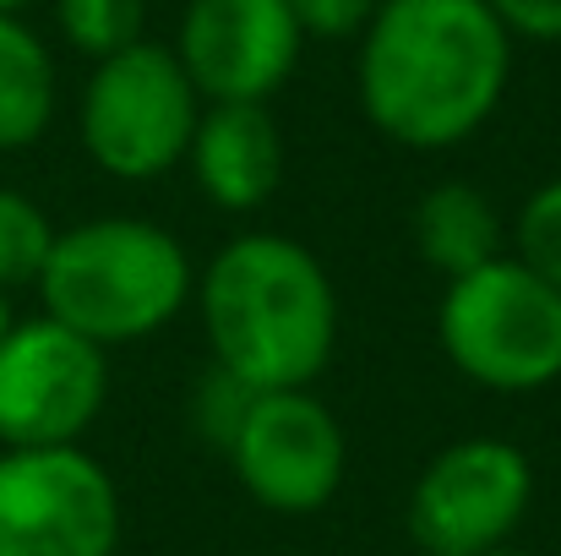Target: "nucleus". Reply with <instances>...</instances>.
<instances>
[{"mask_svg": "<svg viewBox=\"0 0 561 556\" xmlns=\"http://www.w3.org/2000/svg\"><path fill=\"white\" fill-rule=\"evenodd\" d=\"M513 257L561 290V181L535 185L513 218Z\"/></svg>", "mask_w": 561, "mask_h": 556, "instance_id": "16", "label": "nucleus"}, {"mask_svg": "<svg viewBox=\"0 0 561 556\" xmlns=\"http://www.w3.org/2000/svg\"><path fill=\"white\" fill-rule=\"evenodd\" d=\"M202 121V93L170 44H131L110 60H93L77 104V137L88 159L126 185L164 181L186 164L191 132Z\"/></svg>", "mask_w": 561, "mask_h": 556, "instance_id": "5", "label": "nucleus"}, {"mask_svg": "<svg viewBox=\"0 0 561 556\" xmlns=\"http://www.w3.org/2000/svg\"><path fill=\"white\" fill-rule=\"evenodd\" d=\"M295 27L306 38L339 44V38H360L371 27V16L381 11V0H284Z\"/></svg>", "mask_w": 561, "mask_h": 556, "instance_id": "18", "label": "nucleus"}, {"mask_svg": "<svg viewBox=\"0 0 561 556\" xmlns=\"http://www.w3.org/2000/svg\"><path fill=\"white\" fill-rule=\"evenodd\" d=\"M535 502V464L507 436L447 442L409 491V541L425 556H480L513 546Z\"/></svg>", "mask_w": 561, "mask_h": 556, "instance_id": "7", "label": "nucleus"}, {"mask_svg": "<svg viewBox=\"0 0 561 556\" xmlns=\"http://www.w3.org/2000/svg\"><path fill=\"white\" fill-rule=\"evenodd\" d=\"M491 16L507 27V38L529 44H561V0H485Z\"/></svg>", "mask_w": 561, "mask_h": 556, "instance_id": "19", "label": "nucleus"}, {"mask_svg": "<svg viewBox=\"0 0 561 556\" xmlns=\"http://www.w3.org/2000/svg\"><path fill=\"white\" fill-rule=\"evenodd\" d=\"M436 339L453 371L485 393H546L561 382V290L507 251L463 279H447Z\"/></svg>", "mask_w": 561, "mask_h": 556, "instance_id": "4", "label": "nucleus"}, {"mask_svg": "<svg viewBox=\"0 0 561 556\" xmlns=\"http://www.w3.org/2000/svg\"><path fill=\"white\" fill-rule=\"evenodd\" d=\"M513 38L485 0H381L355 55L376 132L414 154L469 143L507 99Z\"/></svg>", "mask_w": 561, "mask_h": 556, "instance_id": "1", "label": "nucleus"}, {"mask_svg": "<svg viewBox=\"0 0 561 556\" xmlns=\"http://www.w3.org/2000/svg\"><path fill=\"white\" fill-rule=\"evenodd\" d=\"M170 49L202 104H267L295 77L306 33L284 0H191Z\"/></svg>", "mask_w": 561, "mask_h": 556, "instance_id": "10", "label": "nucleus"}, {"mask_svg": "<svg viewBox=\"0 0 561 556\" xmlns=\"http://www.w3.org/2000/svg\"><path fill=\"white\" fill-rule=\"evenodd\" d=\"M16 328V311H11V295L0 290V344H5V333Z\"/></svg>", "mask_w": 561, "mask_h": 556, "instance_id": "20", "label": "nucleus"}, {"mask_svg": "<svg viewBox=\"0 0 561 556\" xmlns=\"http://www.w3.org/2000/svg\"><path fill=\"white\" fill-rule=\"evenodd\" d=\"M27 5H33V0H0V11H11V16H22Z\"/></svg>", "mask_w": 561, "mask_h": 556, "instance_id": "21", "label": "nucleus"}, {"mask_svg": "<svg viewBox=\"0 0 561 556\" xmlns=\"http://www.w3.org/2000/svg\"><path fill=\"white\" fill-rule=\"evenodd\" d=\"M420 262H431L442 279H463L496 257H507V218L491 202V191L469 181H442L420 191L409 218Z\"/></svg>", "mask_w": 561, "mask_h": 556, "instance_id": "12", "label": "nucleus"}, {"mask_svg": "<svg viewBox=\"0 0 561 556\" xmlns=\"http://www.w3.org/2000/svg\"><path fill=\"white\" fill-rule=\"evenodd\" d=\"M186 170L224 213H251L284 185V132L267 104H202Z\"/></svg>", "mask_w": 561, "mask_h": 556, "instance_id": "11", "label": "nucleus"}, {"mask_svg": "<svg viewBox=\"0 0 561 556\" xmlns=\"http://www.w3.org/2000/svg\"><path fill=\"white\" fill-rule=\"evenodd\" d=\"M121 486L77 447H0V556H115Z\"/></svg>", "mask_w": 561, "mask_h": 556, "instance_id": "6", "label": "nucleus"}, {"mask_svg": "<svg viewBox=\"0 0 561 556\" xmlns=\"http://www.w3.org/2000/svg\"><path fill=\"white\" fill-rule=\"evenodd\" d=\"M213 366L251 393L311 387L339 350V290L311 246L278 229L234 235L196 273Z\"/></svg>", "mask_w": 561, "mask_h": 556, "instance_id": "2", "label": "nucleus"}, {"mask_svg": "<svg viewBox=\"0 0 561 556\" xmlns=\"http://www.w3.org/2000/svg\"><path fill=\"white\" fill-rule=\"evenodd\" d=\"M480 556H529V552H518V546H496V552H480Z\"/></svg>", "mask_w": 561, "mask_h": 556, "instance_id": "22", "label": "nucleus"}, {"mask_svg": "<svg viewBox=\"0 0 561 556\" xmlns=\"http://www.w3.org/2000/svg\"><path fill=\"white\" fill-rule=\"evenodd\" d=\"M33 290L55 322L99 350H126L164 333L196 300V268L181 235L153 218H88L55 229Z\"/></svg>", "mask_w": 561, "mask_h": 556, "instance_id": "3", "label": "nucleus"}, {"mask_svg": "<svg viewBox=\"0 0 561 556\" xmlns=\"http://www.w3.org/2000/svg\"><path fill=\"white\" fill-rule=\"evenodd\" d=\"M49 246H55V224L49 213L16 191V185H0V290H33L44 262H49Z\"/></svg>", "mask_w": 561, "mask_h": 556, "instance_id": "15", "label": "nucleus"}, {"mask_svg": "<svg viewBox=\"0 0 561 556\" xmlns=\"http://www.w3.org/2000/svg\"><path fill=\"white\" fill-rule=\"evenodd\" d=\"M110 404V350L55 322L16 317L0 344V447H77Z\"/></svg>", "mask_w": 561, "mask_h": 556, "instance_id": "8", "label": "nucleus"}, {"mask_svg": "<svg viewBox=\"0 0 561 556\" xmlns=\"http://www.w3.org/2000/svg\"><path fill=\"white\" fill-rule=\"evenodd\" d=\"M251 387L245 382H234L229 371H218L207 361V371L191 382V431L202 436V442H213L218 453L229 447V436L240 431V420H245V409H251Z\"/></svg>", "mask_w": 561, "mask_h": 556, "instance_id": "17", "label": "nucleus"}, {"mask_svg": "<svg viewBox=\"0 0 561 556\" xmlns=\"http://www.w3.org/2000/svg\"><path fill=\"white\" fill-rule=\"evenodd\" d=\"M55 27L66 49L110 60L148 38V0H55Z\"/></svg>", "mask_w": 561, "mask_h": 556, "instance_id": "14", "label": "nucleus"}, {"mask_svg": "<svg viewBox=\"0 0 561 556\" xmlns=\"http://www.w3.org/2000/svg\"><path fill=\"white\" fill-rule=\"evenodd\" d=\"M60 110V71L22 16L0 11V154H22L49 137Z\"/></svg>", "mask_w": 561, "mask_h": 556, "instance_id": "13", "label": "nucleus"}, {"mask_svg": "<svg viewBox=\"0 0 561 556\" xmlns=\"http://www.w3.org/2000/svg\"><path fill=\"white\" fill-rule=\"evenodd\" d=\"M224 458L256 508L278 519H311L339 497L350 469V442L339 415L311 387H284L251 398Z\"/></svg>", "mask_w": 561, "mask_h": 556, "instance_id": "9", "label": "nucleus"}]
</instances>
